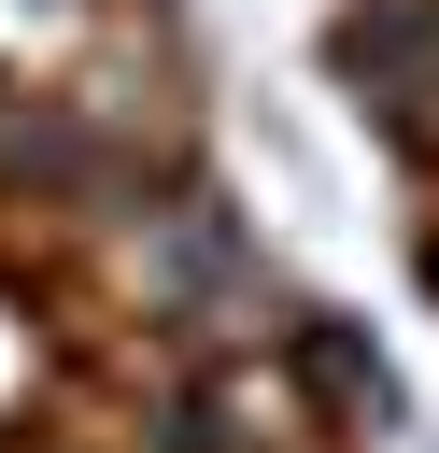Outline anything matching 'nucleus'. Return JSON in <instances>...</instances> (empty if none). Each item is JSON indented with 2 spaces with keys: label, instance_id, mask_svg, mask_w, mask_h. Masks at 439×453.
Returning <instances> with one entry per match:
<instances>
[{
  "label": "nucleus",
  "instance_id": "obj_1",
  "mask_svg": "<svg viewBox=\"0 0 439 453\" xmlns=\"http://www.w3.org/2000/svg\"><path fill=\"white\" fill-rule=\"evenodd\" d=\"M184 439H198V453H326V396L297 382L283 340L227 326V340L198 354V382H184Z\"/></svg>",
  "mask_w": 439,
  "mask_h": 453
},
{
  "label": "nucleus",
  "instance_id": "obj_2",
  "mask_svg": "<svg viewBox=\"0 0 439 453\" xmlns=\"http://www.w3.org/2000/svg\"><path fill=\"white\" fill-rule=\"evenodd\" d=\"M425 269H439V226H425Z\"/></svg>",
  "mask_w": 439,
  "mask_h": 453
}]
</instances>
